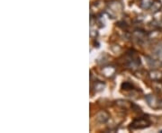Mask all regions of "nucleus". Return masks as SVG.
<instances>
[{
	"label": "nucleus",
	"mask_w": 162,
	"mask_h": 133,
	"mask_svg": "<svg viewBox=\"0 0 162 133\" xmlns=\"http://www.w3.org/2000/svg\"><path fill=\"white\" fill-rule=\"evenodd\" d=\"M115 72H116V69H115L114 66H104V68L102 69V73L106 77H112V76H114V74H115Z\"/></svg>",
	"instance_id": "0eeeda50"
},
{
	"label": "nucleus",
	"mask_w": 162,
	"mask_h": 133,
	"mask_svg": "<svg viewBox=\"0 0 162 133\" xmlns=\"http://www.w3.org/2000/svg\"><path fill=\"white\" fill-rule=\"evenodd\" d=\"M123 9V5L119 2H112L109 4V8H108V11H109V16L111 15V16H113V18H114V16L119 14V13Z\"/></svg>",
	"instance_id": "7ed1b4c3"
},
{
	"label": "nucleus",
	"mask_w": 162,
	"mask_h": 133,
	"mask_svg": "<svg viewBox=\"0 0 162 133\" xmlns=\"http://www.w3.org/2000/svg\"><path fill=\"white\" fill-rule=\"evenodd\" d=\"M148 76H150L151 80L157 82V81H159L160 78L162 77V73L160 71H158V70H153V71H151L150 73V75H148Z\"/></svg>",
	"instance_id": "9d476101"
},
{
	"label": "nucleus",
	"mask_w": 162,
	"mask_h": 133,
	"mask_svg": "<svg viewBox=\"0 0 162 133\" xmlns=\"http://www.w3.org/2000/svg\"><path fill=\"white\" fill-rule=\"evenodd\" d=\"M110 118V115L107 112L105 111H100L97 114V121L100 123H104L106 122Z\"/></svg>",
	"instance_id": "423d86ee"
},
{
	"label": "nucleus",
	"mask_w": 162,
	"mask_h": 133,
	"mask_svg": "<svg viewBox=\"0 0 162 133\" xmlns=\"http://www.w3.org/2000/svg\"><path fill=\"white\" fill-rule=\"evenodd\" d=\"M145 100H146V102L148 103V104L151 106V107H152V108H158H158H159L160 101L158 99L157 96L150 95V96H147L145 97Z\"/></svg>",
	"instance_id": "39448f33"
},
{
	"label": "nucleus",
	"mask_w": 162,
	"mask_h": 133,
	"mask_svg": "<svg viewBox=\"0 0 162 133\" xmlns=\"http://www.w3.org/2000/svg\"><path fill=\"white\" fill-rule=\"evenodd\" d=\"M134 86L131 82H124L122 84V89L124 90H133Z\"/></svg>",
	"instance_id": "ddd939ff"
},
{
	"label": "nucleus",
	"mask_w": 162,
	"mask_h": 133,
	"mask_svg": "<svg viewBox=\"0 0 162 133\" xmlns=\"http://www.w3.org/2000/svg\"><path fill=\"white\" fill-rule=\"evenodd\" d=\"M133 38L138 43H143L144 42H146L147 40V34L146 33H144V31L141 30H137L133 33Z\"/></svg>",
	"instance_id": "20e7f679"
},
{
	"label": "nucleus",
	"mask_w": 162,
	"mask_h": 133,
	"mask_svg": "<svg viewBox=\"0 0 162 133\" xmlns=\"http://www.w3.org/2000/svg\"><path fill=\"white\" fill-rule=\"evenodd\" d=\"M151 125V122L144 117H140L135 119L130 125V129H142Z\"/></svg>",
	"instance_id": "f257e3e1"
},
{
	"label": "nucleus",
	"mask_w": 162,
	"mask_h": 133,
	"mask_svg": "<svg viewBox=\"0 0 162 133\" xmlns=\"http://www.w3.org/2000/svg\"><path fill=\"white\" fill-rule=\"evenodd\" d=\"M104 86H105V84H104V83L99 82V81H98V82H96V83H95L94 89H95V91H96V92H100V91L104 90Z\"/></svg>",
	"instance_id": "f8f14e48"
},
{
	"label": "nucleus",
	"mask_w": 162,
	"mask_h": 133,
	"mask_svg": "<svg viewBox=\"0 0 162 133\" xmlns=\"http://www.w3.org/2000/svg\"><path fill=\"white\" fill-rule=\"evenodd\" d=\"M154 0H141V7L143 9H150Z\"/></svg>",
	"instance_id": "9b49d317"
},
{
	"label": "nucleus",
	"mask_w": 162,
	"mask_h": 133,
	"mask_svg": "<svg viewBox=\"0 0 162 133\" xmlns=\"http://www.w3.org/2000/svg\"><path fill=\"white\" fill-rule=\"evenodd\" d=\"M152 52L154 56L158 58H162V42H158L152 49Z\"/></svg>",
	"instance_id": "6e6552de"
},
{
	"label": "nucleus",
	"mask_w": 162,
	"mask_h": 133,
	"mask_svg": "<svg viewBox=\"0 0 162 133\" xmlns=\"http://www.w3.org/2000/svg\"><path fill=\"white\" fill-rule=\"evenodd\" d=\"M159 108L162 109V101H160V103H159Z\"/></svg>",
	"instance_id": "4468645a"
},
{
	"label": "nucleus",
	"mask_w": 162,
	"mask_h": 133,
	"mask_svg": "<svg viewBox=\"0 0 162 133\" xmlns=\"http://www.w3.org/2000/svg\"><path fill=\"white\" fill-rule=\"evenodd\" d=\"M127 66L131 69H136L141 64L140 57L136 54V52L131 51L127 54Z\"/></svg>",
	"instance_id": "f03ea898"
},
{
	"label": "nucleus",
	"mask_w": 162,
	"mask_h": 133,
	"mask_svg": "<svg viewBox=\"0 0 162 133\" xmlns=\"http://www.w3.org/2000/svg\"><path fill=\"white\" fill-rule=\"evenodd\" d=\"M162 9V2L160 0H154L150 10L152 12V13H157L158 11H160Z\"/></svg>",
	"instance_id": "1a4fd4ad"
}]
</instances>
